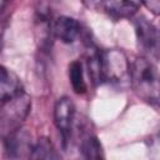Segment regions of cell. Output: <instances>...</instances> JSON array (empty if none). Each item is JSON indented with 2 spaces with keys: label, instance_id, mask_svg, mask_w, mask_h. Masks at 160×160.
Returning a JSON list of instances; mask_svg holds the SVG:
<instances>
[{
  "label": "cell",
  "instance_id": "cell-1",
  "mask_svg": "<svg viewBox=\"0 0 160 160\" xmlns=\"http://www.w3.org/2000/svg\"><path fill=\"white\" fill-rule=\"evenodd\" d=\"M130 85L135 94L148 104H159V72L150 60L138 58L130 64Z\"/></svg>",
  "mask_w": 160,
  "mask_h": 160
},
{
  "label": "cell",
  "instance_id": "cell-2",
  "mask_svg": "<svg viewBox=\"0 0 160 160\" xmlns=\"http://www.w3.org/2000/svg\"><path fill=\"white\" fill-rule=\"evenodd\" d=\"M31 109V99L22 91L0 105V132L6 136L21 128Z\"/></svg>",
  "mask_w": 160,
  "mask_h": 160
},
{
  "label": "cell",
  "instance_id": "cell-3",
  "mask_svg": "<svg viewBox=\"0 0 160 160\" xmlns=\"http://www.w3.org/2000/svg\"><path fill=\"white\" fill-rule=\"evenodd\" d=\"M102 81L118 85L130 82V64L122 51H102Z\"/></svg>",
  "mask_w": 160,
  "mask_h": 160
},
{
  "label": "cell",
  "instance_id": "cell-4",
  "mask_svg": "<svg viewBox=\"0 0 160 160\" xmlns=\"http://www.w3.org/2000/svg\"><path fill=\"white\" fill-rule=\"evenodd\" d=\"M74 119H75V105L72 100L68 96L60 98L54 108V122L62 138L64 145H66L71 139Z\"/></svg>",
  "mask_w": 160,
  "mask_h": 160
},
{
  "label": "cell",
  "instance_id": "cell-5",
  "mask_svg": "<svg viewBox=\"0 0 160 160\" xmlns=\"http://www.w3.org/2000/svg\"><path fill=\"white\" fill-rule=\"evenodd\" d=\"M134 26L140 48L148 54L156 56L159 49V35L155 25L146 18L139 16L134 20Z\"/></svg>",
  "mask_w": 160,
  "mask_h": 160
},
{
  "label": "cell",
  "instance_id": "cell-6",
  "mask_svg": "<svg viewBox=\"0 0 160 160\" xmlns=\"http://www.w3.org/2000/svg\"><path fill=\"white\" fill-rule=\"evenodd\" d=\"M32 146L31 135L21 128L5 136V150L9 158H31Z\"/></svg>",
  "mask_w": 160,
  "mask_h": 160
},
{
  "label": "cell",
  "instance_id": "cell-7",
  "mask_svg": "<svg viewBox=\"0 0 160 160\" xmlns=\"http://www.w3.org/2000/svg\"><path fill=\"white\" fill-rule=\"evenodd\" d=\"M52 34L65 44H72L80 35L81 26L79 21L70 16H59L51 25Z\"/></svg>",
  "mask_w": 160,
  "mask_h": 160
},
{
  "label": "cell",
  "instance_id": "cell-8",
  "mask_svg": "<svg viewBox=\"0 0 160 160\" xmlns=\"http://www.w3.org/2000/svg\"><path fill=\"white\" fill-rule=\"evenodd\" d=\"M109 16L115 20L132 18L141 6V0H101Z\"/></svg>",
  "mask_w": 160,
  "mask_h": 160
},
{
  "label": "cell",
  "instance_id": "cell-9",
  "mask_svg": "<svg viewBox=\"0 0 160 160\" xmlns=\"http://www.w3.org/2000/svg\"><path fill=\"white\" fill-rule=\"evenodd\" d=\"M24 91L20 78L10 69L0 65V102Z\"/></svg>",
  "mask_w": 160,
  "mask_h": 160
},
{
  "label": "cell",
  "instance_id": "cell-10",
  "mask_svg": "<svg viewBox=\"0 0 160 160\" xmlns=\"http://www.w3.org/2000/svg\"><path fill=\"white\" fill-rule=\"evenodd\" d=\"M86 66L91 81L98 85L102 82V51L94 46L88 48L86 52Z\"/></svg>",
  "mask_w": 160,
  "mask_h": 160
},
{
  "label": "cell",
  "instance_id": "cell-11",
  "mask_svg": "<svg viewBox=\"0 0 160 160\" xmlns=\"http://www.w3.org/2000/svg\"><path fill=\"white\" fill-rule=\"evenodd\" d=\"M69 79L71 82V86L76 94H84L86 92V81L84 78V68L81 61L74 60L69 65Z\"/></svg>",
  "mask_w": 160,
  "mask_h": 160
},
{
  "label": "cell",
  "instance_id": "cell-12",
  "mask_svg": "<svg viewBox=\"0 0 160 160\" xmlns=\"http://www.w3.org/2000/svg\"><path fill=\"white\" fill-rule=\"evenodd\" d=\"M80 151L86 159H100L102 158L101 144L98 138L92 134H86L81 138L80 141Z\"/></svg>",
  "mask_w": 160,
  "mask_h": 160
},
{
  "label": "cell",
  "instance_id": "cell-13",
  "mask_svg": "<svg viewBox=\"0 0 160 160\" xmlns=\"http://www.w3.org/2000/svg\"><path fill=\"white\" fill-rule=\"evenodd\" d=\"M32 159H59V154L56 152L52 142L48 138H40L36 142H34Z\"/></svg>",
  "mask_w": 160,
  "mask_h": 160
},
{
  "label": "cell",
  "instance_id": "cell-14",
  "mask_svg": "<svg viewBox=\"0 0 160 160\" xmlns=\"http://www.w3.org/2000/svg\"><path fill=\"white\" fill-rule=\"evenodd\" d=\"M141 4H144L154 15H159V11H160V0H141Z\"/></svg>",
  "mask_w": 160,
  "mask_h": 160
},
{
  "label": "cell",
  "instance_id": "cell-15",
  "mask_svg": "<svg viewBox=\"0 0 160 160\" xmlns=\"http://www.w3.org/2000/svg\"><path fill=\"white\" fill-rule=\"evenodd\" d=\"M82 1V4L85 5V6H88V8H96L100 2H101V0H81Z\"/></svg>",
  "mask_w": 160,
  "mask_h": 160
}]
</instances>
